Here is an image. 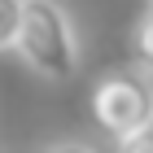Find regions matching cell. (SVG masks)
<instances>
[{"label":"cell","mask_w":153,"mask_h":153,"mask_svg":"<svg viewBox=\"0 0 153 153\" xmlns=\"http://www.w3.org/2000/svg\"><path fill=\"white\" fill-rule=\"evenodd\" d=\"M13 48L48 83H70L79 74V31L57 0H22Z\"/></svg>","instance_id":"1"},{"label":"cell","mask_w":153,"mask_h":153,"mask_svg":"<svg viewBox=\"0 0 153 153\" xmlns=\"http://www.w3.org/2000/svg\"><path fill=\"white\" fill-rule=\"evenodd\" d=\"M88 105H92L96 127L105 136H114V140H123V136L153 123V79L140 74L136 66L131 70H109L96 79Z\"/></svg>","instance_id":"2"},{"label":"cell","mask_w":153,"mask_h":153,"mask_svg":"<svg viewBox=\"0 0 153 153\" xmlns=\"http://www.w3.org/2000/svg\"><path fill=\"white\" fill-rule=\"evenodd\" d=\"M127 57L140 74L153 79V0L144 4V13L131 22V35H127Z\"/></svg>","instance_id":"3"},{"label":"cell","mask_w":153,"mask_h":153,"mask_svg":"<svg viewBox=\"0 0 153 153\" xmlns=\"http://www.w3.org/2000/svg\"><path fill=\"white\" fill-rule=\"evenodd\" d=\"M18 18H22V0H0V48H13Z\"/></svg>","instance_id":"4"},{"label":"cell","mask_w":153,"mask_h":153,"mask_svg":"<svg viewBox=\"0 0 153 153\" xmlns=\"http://www.w3.org/2000/svg\"><path fill=\"white\" fill-rule=\"evenodd\" d=\"M114 153H153V123L140 127V131H131V136H123Z\"/></svg>","instance_id":"5"},{"label":"cell","mask_w":153,"mask_h":153,"mask_svg":"<svg viewBox=\"0 0 153 153\" xmlns=\"http://www.w3.org/2000/svg\"><path fill=\"white\" fill-rule=\"evenodd\" d=\"M44 153H96V149L83 144V140H57V144H48Z\"/></svg>","instance_id":"6"}]
</instances>
